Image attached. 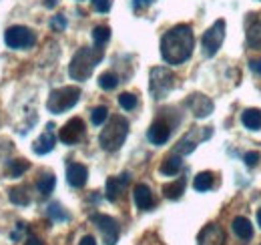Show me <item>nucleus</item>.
Instances as JSON below:
<instances>
[{
	"instance_id": "nucleus-1",
	"label": "nucleus",
	"mask_w": 261,
	"mask_h": 245,
	"mask_svg": "<svg viewBox=\"0 0 261 245\" xmlns=\"http://www.w3.org/2000/svg\"><path fill=\"white\" fill-rule=\"evenodd\" d=\"M195 36L189 24H177L161 38V57L167 64H183L191 57Z\"/></svg>"
},
{
	"instance_id": "nucleus-2",
	"label": "nucleus",
	"mask_w": 261,
	"mask_h": 245,
	"mask_svg": "<svg viewBox=\"0 0 261 245\" xmlns=\"http://www.w3.org/2000/svg\"><path fill=\"white\" fill-rule=\"evenodd\" d=\"M105 57V48L102 46H83L76 51V55L72 57V61L68 64V75L72 81H87L93 70L97 68V64Z\"/></svg>"
},
{
	"instance_id": "nucleus-3",
	"label": "nucleus",
	"mask_w": 261,
	"mask_h": 245,
	"mask_svg": "<svg viewBox=\"0 0 261 245\" xmlns=\"http://www.w3.org/2000/svg\"><path fill=\"white\" fill-rule=\"evenodd\" d=\"M127 135H129V121L125 117L117 115V117H111L109 122L105 125V129L100 131L98 143H100V147L105 151L113 153V151H119L123 147Z\"/></svg>"
},
{
	"instance_id": "nucleus-4",
	"label": "nucleus",
	"mask_w": 261,
	"mask_h": 245,
	"mask_svg": "<svg viewBox=\"0 0 261 245\" xmlns=\"http://www.w3.org/2000/svg\"><path fill=\"white\" fill-rule=\"evenodd\" d=\"M79 99H81L79 87H61V89H55L48 94L46 109L53 115H61V113H66L68 109H72L79 103Z\"/></svg>"
},
{
	"instance_id": "nucleus-5",
	"label": "nucleus",
	"mask_w": 261,
	"mask_h": 245,
	"mask_svg": "<svg viewBox=\"0 0 261 245\" xmlns=\"http://www.w3.org/2000/svg\"><path fill=\"white\" fill-rule=\"evenodd\" d=\"M173 87H175V75L167 66H155V68H151V75H149V91H151L155 101L165 99L169 92L173 91Z\"/></svg>"
},
{
	"instance_id": "nucleus-6",
	"label": "nucleus",
	"mask_w": 261,
	"mask_h": 245,
	"mask_svg": "<svg viewBox=\"0 0 261 245\" xmlns=\"http://www.w3.org/2000/svg\"><path fill=\"white\" fill-rule=\"evenodd\" d=\"M4 42L8 48H14V51H29L36 44V34H34L29 27H22V24H14L10 29H6L4 32Z\"/></svg>"
},
{
	"instance_id": "nucleus-7",
	"label": "nucleus",
	"mask_w": 261,
	"mask_h": 245,
	"mask_svg": "<svg viewBox=\"0 0 261 245\" xmlns=\"http://www.w3.org/2000/svg\"><path fill=\"white\" fill-rule=\"evenodd\" d=\"M223 38H225V20L219 18L215 20L201 38V48H203V55L205 57H215L223 44Z\"/></svg>"
},
{
	"instance_id": "nucleus-8",
	"label": "nucleus",
	"mask_w": 261,
	"mask_h": 245,
	"mask_svg": "<svg viewBox=\"0 0 261 245\" xmlns=\"http://www.w3.org/2000/svg\"><path fill=\"white\" fill-rule=\"evenodd\" d=\"M91 221L97 225V229L102 233V239H105L107 245H115L119 241L121 229H119V223H117L113 217L102 215V213H93L91 215Z\"/></svg>"
},
{
	"instance_id": "nucleus-9",
	"label": "nucleus",
	"mask_w": 261,
	"mask_h": 245,
	"mask_svg": "<svg viewBox=\"0 0 261 245\" xmlns=\"http://www.w3.org/2000/svg\"><path fill=\"white\" fill-rule=\"evenodd\" d=\"M85 122L83 119H79V117H72L70 121L65 122V127L61 129V133H59V139L65 143V145H74V143H79L83 137H85Z\"/></svg>"
},
{
	"instance_id": "nucleus-10",
	"label": "nucleus",
	"mask_w": 261,
	"mask_h": 245,
	"mask_svg": "<svg viewBox=\"0 0 261 245\" xmlns=\"http://www.w3.org/2000/svg\"><path fill=\"white\" fill-rule=\"evenodd\" d=\"M225 243V231L217 223H209L199 231L197 245H223Z\"/></svg>"
},
{
	"instance_id": "nucleus-11",
	"label": "nucleus",
	"mask_w": 261,
	"mask_h": 245,
	"mask_svg": "<svg viewBox=\"0 0 261 245\" xmlns=\"http://www.w3.org/2000/svg\"><path fill=\"white\" fill-rule=\"evenodd\" d=\"M187 107L197 119H205L213 113V101L205 94H191L187 99Z\"/></svg>"
},
{
	"instance_id": "nucleus-12",
	"label": "nucleus",
	"mask_w": 261,
	"mask_h": 245,
	"mask_svg": "<svg viewBox=\"0 0 261 245\" xmlns=\"http://www.w3.org/2000/svg\"><path fill=\"white\" fill-rule=\"evenodd\" d=\"M129 181H130L129 173H123L119 177H109L107 179V187H105V197L109 201H113V203L119 201L121 195H123V191H125V187L129 185Z\"/></svg>"
},
{
	"instance_id": "nucleus-13",
	"label": "nucleus",
	"mask_w": 261,
	"mask_h": 245,
	"mask_svg": "<svg viewBox=\"0 0 261 245\" xmlns=\"http://www.w3.org/2000/svg\"><path fill=\"white\" fill-rule=\"evenodd\" d=\"M89 179V169L81 163H68L66 165V181L74 189H83Z\"/></svg>"
},
{
	"instance_id": "nucleus-14",
	"label": "nucleus",
	"mask_w": 261,
	"mask_h": 245,
	"mask_svg": "<svg viewBox=\"0 0 261 245\" xmlns=\"http://www.w3.org/2000/svg\"><path fill=\"white\" fill-rule=\"evenodd\" d=\"M169 137H171V125L167 121H163V119H157V121L149 127V131H147V139L153 145H157V147L165 145L169 141Z\"/></svg>"
},
{
	"instance_id": "nucleus-15",
	"label": "nucleus",
	"mask_w": 261,
	"mask_h": 245,
	"mask_svg": "<svg viewBox=\"0 0 261 245\" xmlns=\"http://www.w3.org/2000/svg\"><path fill=\"white\" fill-rule=\"evenodd\" d=\"M55 145H57V137H55V125L53 122H48L46 125V131L34 141L33 145V151L36 155H46L50 153L53 149H55Z\"/></svg>"
},
{
	"instance_id": "nucleus-16",
	"label": "nucleus",
	"mask_w": 261,
	"mask_h": 245,
	"mask_svg": "<svg viewBox=\"0 0 261 245\" xmlns=\"http://www.w3.org/2000/svg\"><path fill=\"white\" fill-rule=\"evenodd\" d=\"M133 199H135V205L141 209V211H151L155 207V197L151 193V189L145 183L135 185L133 189Z\"/></svg>"
},
{
	"instance_id": "nucleus-17",
	"label": "nucleus",
	"mask_w": 261,
	"mask_h": 245,
	"mask_svg": "<svg viewBox=\"0 0 261 245\" xmlns=\"http://www.w3.org/2000/svg\"><path fill=\"white\" fill-rule=\"evenodd\" d=\"M245 42L249 48L261 51V20L259 18H249L247 20V32H245Z\"/></svg>"
},
{
	"instance_id": "nucleus-18",
	"label": "nucleus",
	"mask_w": 261,
	"mask_h": 245,
	"mask_svg": "<svg viewBox=\"0 0 261 245\" xmlns=\"http://www.w3.org/2000/svg\"><path fill=\"white\" fill-rule=\"evenodd\" d=\"M231 227H233V233L237 237L245 239V241L253 237V225H251V221L247 217H235L233 223H231Z\"/></svg>"
},
{
	"instance_id": "nucleus-19",
	"label": "nucleus",
	"mask_w": 261,
	"mask_h": 245,
	"mask_svg": "<svg viewBox=\"0 0 261 245\" xmlns=\"http://www.w3.org/2000/svg\"><path fill=\"white\" fill-rule=\"evenodd\" d=\"M181 167H183V159H181V155H169V157H165L163 163H161V173L167 175V177H173V175H177L179 171H181Z\"/></svg>"
},
{
	"instance_id": "nucleus-20",
	"label": "nucleus",
	"mask_w": 261,
	"mask_h": 245,
	"mask_svg": "<svg viewBox=\"0 0 261 245\" xmlns=\"http://www.w3.org/2000/svg\"><path fill=\"white\" fill-rule=\"evenodd\" d=\"M185 185H187V179H185V177H179L177 181L165 185V187H163V195L167 197V199H173V201H177V199H181V195L185 193Z\"/></svg>"
},
{
	"instance_id": "nucleus-21",
	"label": "nucleus",
	"mask_w": 261,
	"mask_h": 245,
	"mask_svg": "<svg viewBox=\"0 0 261 245\" xmlns=\"http://www.w3.org/2000/svg\"><path fill=\"white\" fill-rule=\"evenodd\" d=\"M195 133L197 131H191L187 133L177 145H175V155H189L193 153L197 149V139H195Z\"/></svg>"
},
{
	"instance_id": "nucleus-22",
	"label": "nucleus",
	"mask_w": 261,
	"mask_h": 245,
	"mask_svg": "<svg viewBox=\"0 0 261 245\" xmlns=\"http://www.w3.org/2000/svg\"><path fill=\"white\" fill-rule=\"evenodd\" d=\"M241 122H243L249 131H259L261 129V111L259 109H247V111H243Z\"/></svg>"
},
{
	"instance_id": "nucleus-23",
	"label": "nucleus",
	"mask_w": 261,
	"mask_h": 245,
	"mask_svg": "<svg viewBox=\"0 0 261 245\" xmlns=\"http://www.w3.org/2000/svg\"><path fill=\"white\" fill-rule=\"evenodd\" d=\"M29 169H31V163L27 159H12L6 165V173L10 177H22V173H27Z\"/></svg>"
},
{
	"instance_id": "nucleus-24",
	"label": "nucleus",
	"mask_w": 261,
	"mask_h": 245,
	"mask_svg": "<svg viewBox=\"0 0 261 245\" xmlns=\"http://www.w3.org/2000/svg\"><path fill=\"white\" fill-rule=\"evenodd\" d=\"M213 183H215V177H213L211 171H203V173H199L195 179H193V187H195V191H199V193H205V191L213 189Z\"/></svg>"
},
{
	"instance_id": "nucleus-25",
	"label": "nucleus",
	"mask_w": 261,
	"mask_h": 245,
	"mask_svg": "<svg viewBox=\"0 0 261 245\" xmlns=\"http://www.w3.org/2000/svg\"><path fill=\"white\" fill-rule=\"evenodd\" d=\"M55 185H57V177H55L53 173H46V175H42V177L36 181V189H38V193H40L42 197H48V195L55 191Z\"/></svg>"
},
{
	"instance_id": "nucleus-26",
	"label": "nucleus",
	"mask_w": 261,
	"mask_h": 245,
	"mask_svg": "<svg viewBox=\"0 0 261 245\" xmlns=\"http://www.w3.org/2000/svg\"><path fill=\"white\" fill-rule=\"evenodd\" d=\"M8 199H10L14 205H20V207H27V205L31 203V197H29V193H27L24 187H14V189H10Z\"/></svg>"
},
{
	"instance_id": "nucleus-27",
	"label": "nucleus",
	"mask_w": 261,
	"mask_h": 245,
	"mask_svg": "<svg viewBox=\"0 0 261 245\" xmlns=\"http://www.w3.org/2000/svg\"><path fill=\"white\" fill-rule=\"evenodd\" d=\"M119 77L115 75V72H102L100 77H98V87L102 89V91H115L117 87H119Z\"/></svg>"
},
{
	"instance_id": "nucleus-28",
	"label": "nucleus",
	"mask_w": 261,
	"mask_h": 245,
	"mask_svg": "<svg viewBox=\"0 0 261 245\" xmlns=\"http://www.w3.org/2000/svg\"><path fill=\"white\" fill-rule=\"evenodd\" d=\"M46 215L50 217V221H68L70 219V215L66 213L61 203H50L46 209Z\"/></svg>"
},
{
	"instance_id": "nucleus-29",
	"label": "nucleus",
	"mask_w": 261,
	"mask_h": 245,
	"mask_svg": "<svg viewBox=\"0 0 261 245\" xmlns=\"http://www.w3.org/2000/svg\"><path fill=\"white\" fill-rule=\"evenodd\" d=\"M109 38H111V29H109V27H95V31H93V40H95L97 46H105V44L109 42Z\"/></svg>"
},
{
	"instance_id": "nucleus-30",
	"label": "nucleus",
	"mask_w": 261,
	"mask_h": 245,
	"mask_svg": "<svg viewBox=\"0 0 261 245\" xmlns=\"http://www.w3.org/2000/svg\"><path fill=\"white\" fill-rule=\"evenodd\" d=\"M119 105H121L125 111H133V109L139 105V101H137V96H135L133 92H123V94H119Z\"/></svg>"
},
{
	"instance_id": "nucleus-31",
	"label": "nucleus",
	"mask_w": 261,
	"mask_h": 245,
	"mask_svg": "<svg viewBox=\"0 0 261 245\" xmlns=\"http://www.w3.org/2000/svg\"><path fill=\"white\" fill-rule=\"evenodd\" d=\"M107 119H109V109H107V107H97V109H93V113H91V121H93V125L100 127Z\"/></svg>"
},
{
	"instance_id": "nucleus-32",
	"label": "nucleus",
	"mask_w": 261,
	"mask_h": 245,
	"mask_svg": "<svg viewBox=\"0 0 261 245\" xmlns=\"http://www.w3.org/2000/svg\"><path fill=\"white\" fill-rule=\"evenodd\" d=\"M50 29L53 31H65L66 29V16L63 14H57V16H53V20H50Z\"/></svg>"
},
{
	"instance_id": "nucleus-33",
	"label": "nucleus",
	"mask_w": 261,
	"mask_h": 245,
	"mask_svg": "<svg viewBox=\"0 0 261 245\" xmlns=\"http://www.w3.org/2000/svg\"><path fill=\"white\" fill-rule=\"evenodd\" d=\"M111 6H113V0H93V8H95L97 12H100V14L109 12Z\"/></svg>"
},
{
	"instance_id": "nucleus-34",
	"label": "nucleus",
	"mask_w": 261,
	"mask_h": 245,
	"mask_svg": "<svg viewBox=\"0 0 261 245\" xmlns=\"http://www.w3.org/2000/svg\"><path fill=\"white\" fill-rule=\"evenodd\" d=\"M259 153H255V151H249V153H245V157H243V161H245V165L247 167H255L257 163H259Z\"/></svg>"
},
{
	"instance_id": "nucleus-35",
	"label": "nucleus",
	"mask_w": 261,
	"mask_h": 245,
	"mask_svg": "<svg viewBox=\"0 0 261 245\" xmlns=\"http://www.w3.org/2000/svg\"><path fill=\"white\" fill-rule=\"evenodd\" d=\"M151 4H153V0H133V8L135 10H143V8L151 6Z\"/></svg>"
},
{
	"instance_id": "nucleus-36",
	"label": "nucleus",
	"mask_w": 261,
	"mask_h": 245,
	"mask_svg": "<svg viewBox=\"0 0 261 245\" xmlns=\"http://www.w3.org/2000/svg\"><path fill=\"white\" fill-rule=\"evenodd\" d=\"M24 231H27V223H16V231L12 233V239H14V241H18L20 233H24Z\"/></svg>"
},
{
	"instance_id": "nucleus-37",
	"label": "nucleus",
	"mask_w": 261,
	"mask_h": 245,
	"mask_svg": "<svg viewBox=\"0 0 261 245\" xmlns=\"http://www.w3.org/2000/svg\"><path fill=\"white\" fill-rule=\"evenodd\" d=\"M249 68L255 72V75H259L261 77V59H255V61H249Z\"/></svg>"
},
{
	"instance_id": "nucleus-38",
	"label": "nucleus",
	"mask_w": 261,
	"mask_h": 245,
	"mask_svg": "<svg viewBox=\"0 0 261 245\" xmlns=\"http://www.w3.org/2000/svg\"><path fill=\"white\" fill-rule=\"evenodd\" d=\"M79 245H97V241H95V237H93V235H87V237H83V239H81V243Z\"/></svg>"
},
{
	"instance_id": "nucleus-39",
	"label": "nucleus",
	"mask_w": 261,
	"mask_h": 245,
	"mask_svg": "<svg viewBox=\"0 0 261 245\" xmlns=\"http://www.w3.org/2000/svg\"><path fill=\"white\" fill-rule=\"evenodd\" d=\"M24 245H44V243H42V241H40L38 237H34V235H31V237L27 239V243H24Z\"/></svg>"
},
{
	"instance_id": "nucleus-40",
	"label": "nucleus",
	"mask_w": 261,
	"mask_h": 245,
	"mask_svg": "<svg viewBox=\"0 0 261 245\" xmlns=\"http://www.w3.org/2000/svg\"><path fill=\"white\" fill-rule=\"evenodd\" d=\"M57 4H59V0H44V6L46 8H55Z\"/></svg>"
},
{
	"instance_id": "nucleus-41",
	"label": "nucleus",
	"mask_w": 261,
	"mask_h": 245,
	"mask_svg": "<svg viewBox=\"0 0 261 245\" xmlns=\"http://www.w3.org/2000/svg\"><path fill=\"white\" fill-rule=\"evenodd\" d=\"M257 223H259V227H261V209L257 211Z\"/></svg>"
}]
</instances>
